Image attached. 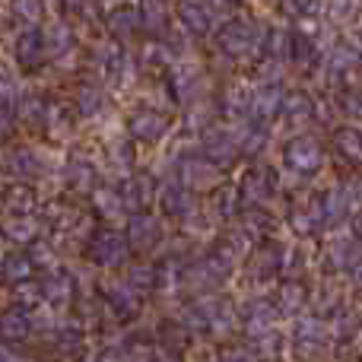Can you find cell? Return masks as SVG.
Segmentation results:
<instances>
[{
    "label": "cell",
    "mask_w": 362,
    "mask_h": 362,
    "mask_svg": "<svg viewBox=\"0 0 362 362\" xmlns=\"http://www.w3.org/2000/svg\"><path fill=\"white\" fill-rule=\"evenodd\" d=\"M216 45L226 51L229 57H251L261 48V32L251 19L245 16H232L219 25L216 32Z\"/></svg>",
    "instance_id": "obj_1"
},
{
    "label": "cell",
    "mask_w": 362,
    "mask_h": 362,
    "mask_svg": "<svg viewBox=\"0 0 362 362\" xmlns=\"http://www.w3.org/2000/svg\"><path fill=\"white\" fill-rule=\"evenodd\" d=\"M229 274H232V264H226L219 255H210V257H204V261L191 264V267L185 270V286L191 289L194 296L216 293Z\"/></svg>",
    "instance_id": "obj_2"
},
{
    "label": "cell",
    "mask_w": 362,
    "mask_h": 362,
    "mask_svg": "<svg viewBox=\"0 0 362 362\" xmlns=\"http://www.w3.org/2000/svg\"><path fill=\"white\" fill-rule=\"evenodd\" d=\"M327 340H331L327 325L321 318H312V315H299L293 325V334H289V346L302 359H315L327 346Z\"/></svg>",
    "instance_id": "obj_3"
},
{
    "label": "cell",
    "mask_w": 362,
    "mask_h": 362,
    "mask_svg": "<svg viewBox=\"0 0 362 362\" xmlns=\"http://www.w3.org/2000/svg\"><path fill=\"white\" fill-rule=\"evenodd\" d=\"M276 191H280V178H276V172L270 169V165H251L235 187L238 200H248L251 206L267 204Z\"/></svg>",
    "instance_id": "obj_4"
},
{
    "label": "cell",
    "mask_w": 362,
    "mask_h": 362,
    "mask_svg": "<svg viewBox=\"0 0 362 362\" xmlns=\"http://www.w3.org/2000/svg\"><path fill=\"white\" fill-rule=\"evenodd\" d=\"M89 257L99 267H121L127 261V235H121L118 229H95L89 235Z\"/></svg>",
    "instance_id": "obj_5"
},
{
    "label": "cell",
    "mask_w": 362,
    "mask_h": 362,
    "mask_svg": "<svg viewBox=\"0 0 362 362\" xmlns=\"http://www.w3.org/2000/svg\"><path fill=\"white\" fill-rule=\"evenodd\" d=\"M169 131V118L156 108H137V112L127 115V137L131 144H144V146H153L165 137Z\"/></svg>",
    "instance_id": "obj_6"
},
{
    "label": "cell",
    "mask_w": 362,
    "mask_h": 362,
    "mask_svg": "<svg viewBox=\"0 0 362 362\" xmlns=\"http://www.w3.org/2000/svg\"><path fill=\"white\" fill-rule=\"evenodd\" d=\"M283 163L286 169H293L296 175H312L325 165V150L315 137H293L283 150Z\"/></svg>",
    "instance_id": "obj_7"
},
{
    "label": "cell",
    "mask_w": 362,
    "mask_h": 362,
    "mask_svg": "<svg viewBox=\"0 0 362 362\" xmlns=\"http://www.w3.org/2000/svg\"><path fill=\"white\" fill-rule=\"evenodd\" d=\"M13 61L23 70L45 67V61H48V45H45V35L35 25H25V29L13 38Z\"/></svg>",
    "instance_id": "obj_8"
},
{
    "label": "cell",
    "mask_w": 362,
    "mask_h": 362,
    "mask_svg": "<svg viewBox=\"0 0 362 362\" xmlns=\"http://www.w3.org/2000/svg\"><path fill=\"white\" fill-rule=\"evenodd\" d=\"M74 296H76V283H74V276H70L67 270L48 267L42 274V280H38V299L48 302L51 308L70 305V302H74Z\"/></svg>",
    "instance_id": "obj_9"
},
{
    "label": "cell",
    "mask_w": 362,
    "mask_h": 362,
    "mask_svg": "<svg viewBox=\"0 0 362 362\" xmlns=\"http://www.w3.org/2000/svg\"><path fill=\"white\" fill-rule=\"evenodd\" d=\"M0 169L13 178H38L45 172V156L32 146H10L0 153Z\"/></svg>",
    "instance_id": "obj_10"
},
{
    "label": "cell",
    "mask_w": 362,
    "mask_h": 362,
    "mask_svg": "<svg viewBox=\"0 0 362 362\" xmlns=\"http://www.w3.org/2000/svg\"><path fill=\"white\" fill-rule=\"evenodd\" d=\"M200 153H204V159H210L216 169H226V165L235 163V156H238L235 134H229L226 127H206L204 140H200Z\"/></svg>",
    "instance_id": "obj_11"
},
{
    "label": "cell",
    "mask_w": 362,
    "mask_h": 362,
    "mask_svg": "<svg viewBox=\"0 0 362 362\" xmlns=\"http://www.w3.org/2000/svg\"><path fill=\"white\" fill-rule=\"evenodd\" d=\"M64 181H67V187L76 194H93L95 187H99V169H95V163L86 159L83 153H70L67 163H64Z\"/></svg>",
    "instance_id": "obj_12"
},
{
    "label": "cell",
    "mask_w": 362,
    "mask_h": 362,
    "mask_svg": "<svg viewBox=\"0 0 362 362\" xmlns=\"http://www.w3.org/2000/svg\"><path fill=\"white\" fill-rule=\"evenodd\" d=\"M178 181L187 187V191H213L219 181V169L204 156H194V159H185L178 169Z\"/></svg>",
    "instance_id": "obj_13"
},
{
    "label": "cell",
    "mask_w": 362,
    "mask_h": 362,
    "mask_svg": "<svg viewBox=\"0 0 362 362\" xmlns=\"http://www.w3.org/2000/svg\"><path fill=\"white\" fill-rule=\"evenodd\" d=\"M45 226H48L54 235H74V232H80L83 226H86V216H83V210L76 204H70V200H54V204L45 210Z\"/></svg>",
    "instance_id": "obj_14"
},
{
    "label": "cell",
    "mask_w": 362,
    "mask_h": 362,
    "mask_svg": "<svg viewBox=\"0 0 362 362\" xmlns=\"http://www.w3.org/2000/svg\"><path fill=\"white\" fill-rule=\"evenodd\" d=\"M159 238H163V223L156 216H150L146 210L134 213L131 223H127V245H134L140 251H150L159 245Z\"/></svg>",
    "instance_id": "obj_15"
},
{
    "label": "cell",
    "mask_w": 362,
    "mask_h": 362,
    "mask_svg": "<svg viewBox=\"0 0 362 362\" xmlns=\"http://www.w3.org/2000/svg\"><path fill=\"white\" fill-rule=\"evenodd\" d=\"M32 327H35L32 325V312L25 305H19V302L0 312V337L10 340V344H23L32 334Z\"/></svg>",
    "instance_id": "obj_16"
},
{
    "label": "cell",
    "mask_w": 362,
    "mask_h": 362,
    "mask_svg": "<svg viewBox=\"0 0 362 362\" xmlns=\"http://www.w3.org/2000/svg\"><path fill=\"white\" fill-rule=\"evenodd\" d=\"M159 204H163V213L169 219H185L194 213V194L181 181H175V185L159 187Z\"/></svg>",
    "instance_id": "obj_17"
},
{
    "label": "cell",
    "mask_w": 362,
    "mask_h": 362,
    "mask_svg": "<svg viewBox=\"0 0 362 362\" xmlns=\"http://www.w3.org/2000/svg\"><path fill=\"white\" fill-rule=\"evenodd\" d=\"M274 318H280L274 308V299H251L248 305L242 308V327L248 331V337H255V334L261 331H270L274 327Z\"/></svg>",
    "instance_id": "obj_18"
},
{
    "label": "cell",
    "mask_w": 362,
    "mask_h": 362,
    "mask_svg": "<svg viewBox=\"0 0 362 362\" xmlns=\"http://www.w3.org/2000/svg\"><path fill=\"white\" fill-rule=\"evenodd\" d=\"M359 261H362V245H359L356 235H337L331 245H327V264H331V267L350 274Z\"/></svg>",
    "instance_id": "obj_19"
},
{
    "label": "cell",
    "mask_w": 362,
    "mask_h": 362,
    "mask_svg": "<svg viewBox=\"0 0 362 362\" xmlns=\"http://www.w3.org/2000/svg\"><path fill=\"white\" fill-rule=\"evenodd\" d=\"M280 267H283L280 248H274V245H261V248L248 257V267L245 270H248V276L255 283H267V280H274Z\"/></svg>",
    "instance_id": "obj_20"
},
{
    "label": "cell",
    "mask_w": 362,
    "mask_h": 362,
    "mask_svg": "<svg viewBox=\"0 0 362 362\" xmlns=\"http://www.w3.org/2000/svg\"><path fill=\"white\" fill-rule=\"evenodd\" d=\"M280 105H283V93L276 83H264V86L251 89V115L248 118L255 121H267L274 115H280Z\"/></svg>",
    "instance_id": "obj_21"
},
{
    "label": "cell",
    "mask_w": 362,
    "mask_h": 362,
    "mask_svg": "<svg viewBox=\"0 0 362 362\" xmlns=\"http://www.w3.org/2000/svg\"><path fill=\"white\" fill-rule=\"evenodd\" d=\"M178 23L185 32H191V35H206L210 32V6L204 4V0H181L178 4Z\"/></svg>",
    "instance_id": "obj_22"
},
{
    "label": "cell",
    "mask_w": 362,
    "mask_h": 362,
    "mask_svg": "<svg viewBox=\"0 0 362 362\" xmlns=\"http://www.w3.org/2000/svg\"><path fill=\"white\" fill-rule=\"evenodd\" d=\"M359 51L353 48V45H337V48L331 51V57H327V74H331V80L334 83H344L346 86V80H350L353 74H356V67H359Z\"/></svg>",
    "instance_id": "obj_23"
},
{
    "label": "cell",
    "mask_w": 362,
    "mask_h": 362,
    "mask_svg": "<svg viewBox=\"0 0 362 362\" xmlns=\"http://www.w3.org/2000/svg\"><path fill=\"white\" fill-rule=\"evenodd\" d=\"M280 115L289 121V124H305V121H312L315 115H318V102H315V95L299 93V89H296V93L283 95Z\"/></svg>",
    "instance_id": "obj_24"
},
{
    "label": "cell",
    "mask_w": 362,
    "mask_h": 362,
    "mask_svg": "<svg viewBox=\"0 0 362 362\" xmlns=\"http://www.w3.org/2000/svg\"><path fill=\"white\" fill-rule=\"evenodd\" d=\"M334 150L344 163L362 165V127L356 124H344L334 131Z\"/></svg>",
    "instance_id": "obj_25"
},
{
    "label": "cell",
    "mask_w": 362,
    "mask_h": 362,
    "mask_svg": "<svg viewBox=\"0 0 362 362\" xmlns=\"http://www.w3.org/2000/svg\"><path fill=\"white\" fill-rule=\"evenodd\" d=\"M267 124L264 121H255L248 118L242 127H238L235 134V144H238V153H245V156H261L264 150H267Z\"/></svg>",
    "instance_id": "obj_26"
},
{
    "label": "cell",
    "mask_w": 362,
    "mask_h": 362,
    "mask_svg": "<svg viewBox=\"0 0 362 362\" xmlns=\"http://www.w3.org/2000/svg\"><path fill=\"white\" fill-rule=\"evenodd\" d=\"M0 276H4L6 286H25V283L35 276V264H32L29 255L13 251V255H6L4 261H0Z\"/></svg>",
    "instance_id": "obj_27"
},
{
    "label": "cell",
    "mask_w": 362,
    "mask_h": 362,
    "mask_svg": "<svg viewBox=\"0 0 362 362\" xmlns=\"http://www.w3.org/2000/svg\"><path fill=\"white\" fill-rule=\"evenodd\" d=\"M153 191H156V185H153L150 175H131L121 185V197H124L127 210H146L153 200Z\"/></svg>",
    "instance_id": "obj_28"
},
{
    "label": "cell",
    "mask_w": 362,
    "mask_h": 362,
    "mask_svg": "<svg viewBox=\"0 0 362 362\" xmlns=\"http://www.w3.org/2000/svg\"><path fill=\"white\" fill-rule=\"evenodd\" d=\"M0 204H4L6 216H32L35 213V194L25 185H10L0 194Z\"/></svg>",
    "instance_id": "obj_29"
},
{
    "label": "cell",
    "mask_w": 362,
    "mask_h": 362,
    "mask_svg": "<svg viewBox=\"0 0 362 362\" xmlns=\"http://www.w3.org/2000/svg\"><path fill=\"white\" fill-rule=\"evenodd\" d=\"M308 305V293L299 286V283H286L280 293L274 296V308L276 315H286V318H299Z\"/></svg>",
    "instance_id": "obj_30"
},
{
    "label": "cell",
    "mask_w": 362,
    "mask_h": 362,
    "mask_svg": "<svg viewBox=\"0 0 362 362\" xmlns=\"http://www.w3.org/2000/svg\"><path fill=\"white\" fill-rule=\"evenodd\" d=\"M289 61L302 70L315 67L318 64V45H315V38L305 35V32H289Z\"/></svg>",
    "instance_id": "obj_31"
},
{
    "label": "cell",
    "mask_w": 362,
    "mask_h": 362,
    "mask_svg": "<svg viewBox=\"0 0 362 362\" xmlns=\"http://www.w3.org/2000/svg\"><path fill=\"white\" fill-rule=\"evenodd\" d=\"M108 308H112L115 318H134V315L140 312V293L134 286H127V283L112 286V293H108Z\"/></svg>",
    "instance_id": "obj_32"
},
{
    "label": "cell",
    "mask_w": 362,
    "mask_h": 362,
    "mask_svg": "<svg viewBox=\"0 0 362 362\" xmlns=\"http://www.w3.org/2000/svg\"><path fill=\"white\" fill-rule=\"evenodd\" d=\"M89 197H93V210L99 213V216H105V219H118V216H124V210H127L121 191H115V187H102L99 185Z\"/></svg>",
    "instance_id": "obj_33"
},
{
    "label": "cell",
    "mask_w": 362,
    "mask_h": 362,
    "mask_svg": "<svg viewBox=\"0 0 362 362\" xmlns=\"http://www.w3.org/2000/svg\"><path fill=\"white\" fill-rule=\"evenodd\" d=\"M42 35H45V45H48V57H61L74 48V29L67 23H61V19L45 25Z\"/></svg>",
    "instance_id": "obj_34"
},
{
    "label": "cell",
    "mask_w": 362,
    "mask_h": 362,
    "mask_svg": "<svg viewBox=\"0 0 362 362\" xmlns=\"http://www.w3.org/2000/svg\"><path fill=\"white\" fill-rule=\"evenodd\" d=\"M105 105H108V95L99 83H80V89H76V108L86 118H95L99 112H105Z\"/></svg>",
    "instance_id": "obj_35"
},
{
    "label": "cell",
    "mask_w": 362,
    "mask_h": 362,
    "mask_svg": "<svg viewBox=\"0 0 362 362\" xmlns=\"http://www.w3.org/2000/svg\"><path fill=\"white\" fill-rule=\"evenodd\" d=\"M51 105L42 99V95H25L23 102H19V118L25 121L29 127H45L51 121Z\"/></svg>",
    "instance_id": "obj_36"
},
{
    "label": "cell",
    "mask_w": 362,
    "mask_h": 362,
    "mask_svg": "<svg viewBox=\"0 0 362 362\" xmlns=\"http://www.w3.org/2000/svg\"><path fill=\"white\" fill-rule=\"evenodd\" d=\"M137 16L146 32H163L165 23H169V16H165V0H140Z\"/></svg>",
    "instance_id": "obj_37"
},
{
    "label": "cell",
    "mask_w": 362,
    "mask_h": 362,
    "mask_svg": "<svg viewBox=\"0 0 362 362\" xmlns=\"http://www.w3.org/2000/svg\"><path fill=\"white\" fill-rule=\"evenodd\" d=\"M108 32H112L115 38H127L131 32H137L140 29V16H137V10H112L108 13Z\"/></svg>",
    "instance_id": "obj_38"
},
{
    "label": "cell",
    "mask_w": 362,
    "mask_h": 362,
    "mask_svg": "<svg viewBox=\"0 0 362 362\" xmlns=\"http://www.w3.org/2000/svg\"><path fill=\"white\" fill-rule=\"evenodd\" d=\"M223 108L235 118H248L251 115V89L245 86H229L223 93Z\"/></svg>",
    "instance_id": "obj_39"
},
{
    "label": "cell",
    "mask_w": 362,
    "mask_h": 362,
    "mask_svg": "<svg viewBox=\"0 0 362 362\" xmlns=\"http://www.w3.org/2000/svg\"><path fill=\"white\" fill-rule=\"evenodd\" d=\"M10 13L25 25H35L45 16V0H10Z\"/></svg>",
    "instance_id": "obj_40"
},
{
    "label": "cell",
    "mask_w": 362,
    "mask_h": 362,
    "mask_svg": "<svg viewBox=\"0 0 362 362\" xmlns=\"http://www.w3.org/2000/svg\"><path fill=\"white\" fill-rule=\"evenodd\" d=\"M127 286H134L140 296L144 293H150L153 286L159 283V274H156V267H150V264H137V267H131V274H127Z\"/></svg>",
    "instance_id": "obj_41"
},
{
    "label": "cell",
    "mask_w": 362,
    "mask_h": 362,
    "mask_svg": "<svg viewBox=\"0 0 362 362\" xmlns=\"http://www.w3.org/2000/svg\"><path fill=\"white\" fill-rule=\"evenodd\" d=\"M4 232L13 242H32L35 238V219L32 216H6Z\"/></svg>",
    "instance_id": "obj_42"
},
{
    "label": "cell",
    "mask_w": 362,
    "mask_h": 362,
    "mask_svg": "<svg viewBox=\"0 0 362 362\" xmlns=\"http://www.w3.org/2000/svg\"><path fill=\"white\" fill-rule=\"evenodd\" d=\"M359 10H362V0H327V13H331V19L340 25L353 23V19L359 16Z\"/></svg>",
    "instance_id": "obj_43"
},
{
    "label": "cell",
    "mask_w": 362,
    "mask_h": 362,
    "mask_svg": "<svg viewBox=\"0 0 362 362\" xmlns=\"http://www.w3.org/2000/svg\"><path fill=\"white\" fill-rule=\"evenodd\" d=\"M340 112L350 118H362V86H344L340 93Z\"/></svg>",
    "instance_id": "obj_44"
},
{
    "label": "cell",
    "mask_w": 362,
    "mask_h": 362,
    "mask_svg": "<svg viewBox=\"0 0 362 362\" xmlns=\"http://www.w3.org/2000/svg\"><path fill=\"white\" fill-rule=\"evenodd\" d=\"M57 350L61 353H76L83 346V331L80 327H74V325H67V327H57Z\"/></svg>",
    "instance_id": "obj_45"
},
{
    "label": "cell",
    "mask_w": 362,
    "mask_h": 362,
    "mask_svg": "<svg viewBox=\"0 0 362 362\" xmlns=\"http://www.w3.org/2000/svg\"><path fill=\"white\" fill-rule=\"evenodd\" d=\"M289 10V16L296 19H312L321 13V0H283Z\"/></svg>",
    "instance_id": "obj_46"
},
{
    "label": "cell",
    "mask_w": 362,
    "mask_h": 362,
    "mask_svg": "<svg viewBox=\"0 0 362 362\" xmlns=\"http://www.w3.org/2000/svg\"><path fill=\"white\" fill-rule=\"evenodd\" d=\"M32 251H29V257H32V264H35V267H54V251L48 248V242H38V238H32Z\"/></svg>",
    "instance_id": "obj_47"
},
{
    "label": "cell",
    "mask_w": 362,
    "mask_h": 362,
    "mask_svg": "<svg viewBox=\"0 0 362 362\" xmlns=\"http://www.w3.org/2000/svg\"><path fill=\"white\" fill-rule=\"evenodd\" d=\"M13 95H16V80H13V70L0 61V102H4V105H10Z\"/></svg>",
    "instance_id": "obj_48"
},
{
    "label": "cell",
    "mask_w": 362,
    "mask_h": 362,
    "mask_svg": "<svg viewBox=\"0 0 362 362\" xmlns=\"http://www.w3.org/2000/svg\"><path fill=\"white\" fill-rule=\"evenodd\" d=\"M108 163H115L118 169H127V165L134 163V150H131V144H124V140H121L118 146H108Z\"/></svg>",
    "instance_id": "obj_49"
},
{
    "label": "cell",
    "mask_w": 362,
    "mask_h": 362,
    "mask_svg": "<svg viewBox=\"0 0 362 362\" xmlns=\"http://www.w3.org/2000/svg\"><path fill=\"white\" fill-rule=\"evenodd\" d=\"M216 362H255V356H251V350H242V346H226V350H219Z\"/></svg>",
    "instance_id": "obj_50"
},
{
    "label": "cell",
    "mask_w": 362,
    "mask_h": 362,
    "mask_svg": "<svg viewBox=\"0 0 362 362\" xmlns=\"http://www.w3.org/2000/svg\"><path fill=\"white\" fill-rule=\"evenodd\" d=\"M0 362H23V359H19L16 353L10 350V346H4V344H0Z\"/></svg>",
    "instance_id": "obj_51"
},
{
    "label": "cell",
    "mask_w": 362,
    "mask_h": 362,
    "mask_svg": "<svg viewBox=\"0 0 362 362\" xmlns=\"http://www.w3.org/2000/svg\"><path fill=\"white\" fill-rule=\"evenodd\" d=\"M350 276H353V283H356V286L362 289V261H359V264H356V267H353V270H350Z\"/></svg>",
    "instance_id": "obj_52"
},
{
    "label": "cell",
    "mask_w": 362,
    "mask_h": 362,
    "mask_svg": "<svg viewBox=\"0 0 362 362\" xmlns=\"http://www.w3.org/2000/svg\"><path fill=\"white\" fill-rule=\"evenodd\" d=\"M353 229H356V238H359V242H362V213H359V216H356V223H353Z\"/></svg>",
    "instance_id": "obj_53"
}]
</instances>
